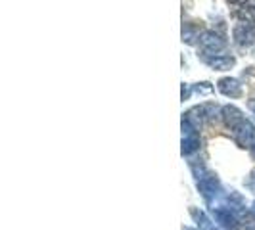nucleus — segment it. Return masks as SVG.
I'll return each instance as SVG.
<instances>
[{"mask_svg": "<svg viewBox=\"0 0 255 230\" xmlns=\"http://www.w3.org/2000/svg\"><path fill=\"white\" fill-rule=\"evenodd\" d=\"M196 180H198V190L202 192L207 202H211L213 198H217L219 192H221V184H219L217 175L209 173V171H202L200 175H196Z\"/></svg>", "mask_w": 255, "mask_h": 230, "instance_id": "nucleus-1", "label": "nucleus"}, {"mask_svg": "<svg viewBox=\"0 0 255 230\" xmlns=\"http://www.w3.org/2000/svg\"><path fill=\"white\" fill-rule=\"evenodd\" d=\"M198 44L204 52V56H215V54L227 48V40L221 35H217L215 31H204L200 40H198Z\"/></svg>", "mask_w": 255, "mask_h": 230, "instance_id": "nucleus-2", "label": "nucleus"}, {"mask_svg": "<svg viewBox=\"0 0 255 230\" xmlns=\"http://www.w3.org/2000/svg\"><path fill=\"white\" fill-rule=\"evenodd\" d=\"M232 38L238 46L242 48H250L255 44V25L246 23V21H238L234 29H232Z\"/></svg>", "mask_w": 255, "mask_h": 230, "instance_id": "nucleus-3", "label": "nucleus"}, {"mask_svg": "<svg viewBox=\"0 0 255 230\" xmlns=\"http://www.w3.org/2000/svg\"><path fill=\"white\" fill-rule=\"evenodd\" d=\"M202 62L205 65H209L215 71H229L236 64V58L229 56V54H215V56H204L202 54Z\"/></svg>", "mask_w": 255, "mask_h": 230, "instance_id": "nucleus-4", "label": "nucleus"}, {"mask_svg": "<svg viewBox=\"0 0 255 230\" xmlns=\"http://www.w3.org/2000/svg\"><path fill=\"white\" fill-rule=\"evenodd\" d=\"M232 134H234V140L238 142L242 148H246V146L250 148L255 140V125L252 121L246 119L242 125H238V127L232 130Z\"/></svg>", "mask_w": 255, "mask_h": 230, "instance_id": "nucleus-5", "label": "nucleus"}, {"mask_svg": "<svg viewBox=\"0 0 255 230\" xmlns=\"http://www.w3.org/2000/svg\"><path fill=\"white\" fill-rule=\"evenodd\" d=\"M221 117H223L225 125H227L230 130H234L238 125H242L244 121H246L242 110H238L236 106H223V108H221Z\"/></svg>", "mask_w": 255, "mask_h": 230, "instance_id": "nucleus-6", "label": "nucleus"}, {"mask_svg": "<svg viewBox=\"0 0 255 230\" xmlns=\"http://www.w3.org/2000/svg\"><path fill=\"white\" fill-rule=\"evenodd\" d=\"M217 89L221 94H225L229 98H240L242 96V85L234 77H223V79H219Z\"/></svg>", "mask_w": 255, "mask_h": 230, "instance_id": "nucleus-7", "label": "nucleus"}, {"mask_svg": "<svg viewBox=\"0 0 255 230\" xmlns=\"http://www.w3.org/2000/svg\"><path fill=\"white\" fill-rule=\"evenodd\" d=\"M213 217L225 230H240L238 219H236V215H232L229 209H221V207L215 209L213 207Z\"/></svg>", "mask_w": 255, "mask_h": 230, "instance_id": "nucleus-8", "label": "nucleus"}, {"mask_svg": "<svg viewBox=\"0 0 255 230\" xmlns=\"http://www.w3.org/2000/svg\"><path fill=\"white\" fill-rule=\"evenodd\" d=\"M236 15L240 17V21H246V23L255 25V0H248V2H244L242 6L238 8Z\"/></svg>", "mask_w": 255, "mask_h": 230, "instance_id": "nucleus-9", "label": "nucleus"}, {"mask_svg": "<svg viewBox=\"0 0 255 230\" xmlns=\"http://www.w3.org/2000/svg\"><path fill=\"white\" fill-rule=\"evenodd\" d=\"M190 215H192V219L196 221L198 230H219L217 225L211 223V219L207 217L204 211H200V209H190Z\"/></svg>", "mask_w": 255, "mask_h": 230, "instance_id": "nucleus-10", "label": "nucleus"}, {"mask_svg": "<svg viewBox=\"0 0 255 230\" xmlns=\"http://www.w3.org/2000/svg\"><path fill=\"white\" fill-rule=\"evenodd\" d=\"M202 33H204V31H200L198 27L186 23V25L182 27V40H184L186 44H194V42H198V40H200Z\"/></svg>", "mask_w": 255, "mask_h": 230, "instance_id": "nucleus-11", "label": "nucleus"}, {"mask_svg": "<svg viewBox=\"0 0 255 230\" xmlns=\"http://www.w3.org/2000/svg\"><path fill=\"white\" fill-rule=\"evenodd\" d=\"M192 90L200 92V94H209L213 90V87H211V83H198V85H192Z\"/></svg>", "mask_w": 255, "mask_h": 230, "instance_id": "nucleus-12", "label": "nucleus"}, {"mask_svg": "<svg viewBox=\"0 0 255 230\" xmlns=\"http://www.w3.org/2000/svg\"><path fill=\"white\" fill-rule=\"evenodd\" d=\"M192 94V85L188 83H182V100H188Z\"/></svg>", "mask_w": 255, "mask_h": 230, "instance_id": "nucleus-13", "label": "nucleus"}, {"mask_svg": "<svg viewBox=\"0 0 255 230\" xmlns=\"http://www.w3.org/2000/svg\"><path fill=\"white\" fill-rule=\"evenodd\" d=\"M246 186L250 188L252 192H255V169L252 171V175H250V179L246 180Z\"/></svg>", "mask_w": 255, "mask_h": 230, "instance_id": "nucleus-14", "label": "nucleus"}, {"mask_svg": "<svg viewBox=\"0 0 255 230\" xmlns=\"http://www.w3.org/2000/svg\"><path fill=\"white\" fill-rule=\"evenodd\" d=\"M248 108H250V112L255 115V98H252V100L248 102Z\"/></svg>", "mask_w": 255, "mask_h": 230, "instance_id": "nucleus-15", "label": "nucleus"}, {"mask_svg": "<svg viewBox=\"0 0 255 230\" xmlns=\"http://www.w3.org/2000/svg\"><path fill=\"white\" fill-rule=\"evenodd\" d=\"M232 4H244V2H248V0H230Z\"/></svg>", "mask_w": 255, "mask_h": 230, "instance_id": "nucleus-16", "label": "nucleus"}, {"mask_svg": "<svg viewBox=\"0 0 255 230\" xmlns=\"http://www.w3.org/2000/svg\"><path fill=\"white\" fill-rule=\"evenodd\" d=\"M250 150H252V155H254V157H255V140H254V144L250 146Z\"/></svg>", "mask_w": 255, "mask_h": 230, "instance_id": "nucleus-17", "label": "nucleus"}, {"mask_svg": "<svg viewBox=\"0 0 255 230\" xmlns=\"http://www.w3.org/2000/svg\"><path fill=\"white\" fill-rule=\"evenodd\" d=\"M252 213H254V215H255V202H254V204H252Z\"/></svg>", "mask_w": 255, "mask_h": 230, "instance_id": "nucleus-18", "label": "nucleus"}, {"mask_svg": "<svg viewBox=\"0 0 255 230\" xmlns=\"http://www.w3.org/2000/svg\"><path fill=\"white\" fill-rule=\"evenodd\" d=\"M182 230H192V229H182Z\"/></svg>", "mask_w": 255, "mask_h": 230, "instance_id": "nucleus-19", "label": "nucleus"}]
</instances>
